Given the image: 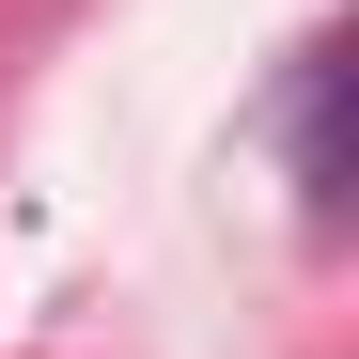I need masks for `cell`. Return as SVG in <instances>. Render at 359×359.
Returning a JSON list of instances; mask_svg holds the SVG:
<instances>
[{
  "mask_svg": "<svg viewBox=\"0 0 359 359\" xmlns=\"http://www.w3.org/2000/svg\"><path fill=\"white\" fill-rule=\"evenodd\" d=\"M297 188L344 203V63H328V47L297 63Z\"/></svg>",
  "mask_w": 359,
  "mask_h": 359,
  "instance_id": "1",
  "label": "cell"
}]
</instances>
